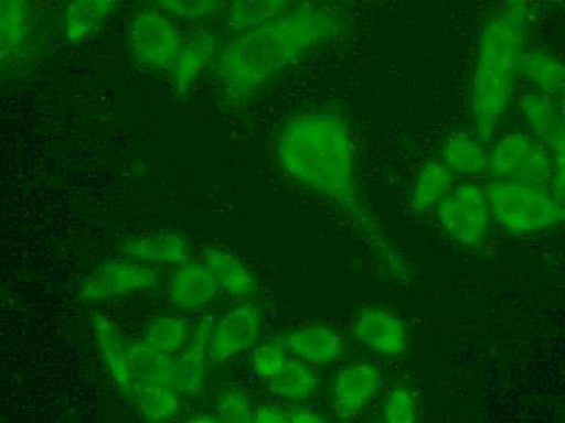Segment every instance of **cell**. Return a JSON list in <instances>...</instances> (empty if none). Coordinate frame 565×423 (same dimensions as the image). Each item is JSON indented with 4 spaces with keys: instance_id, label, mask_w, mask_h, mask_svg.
I'll use <instances>...</instances> for the list:
<instances>
[{
    "instance_id": "7c38bea8",
    "label": "cell",
    "mask_w": 565,
    "mask_h": 423,
    "mask_svg": "<svg viewBox=\"0 0 565 423\" xmlns=\"http://www.w3.org/2000/svg\"><path fill=\"white\" fill-rule=\"evenodd\" d=\"M89 329L106 375L118 394L128 401L136 382L130 339L122 327L103 312L90 316Z\"/></svg>"
},
{
    "instance_id": "836d02e7",
    "label": "cell",
    "mask_w": 565,
    "mask_h": 423,
    "mask_svg": "<svg viewBox=\"0 0 565 423\" xmlns=\"http://www.w3.org/2000/svg\"><path fill=\"white\" fill-rule=\"evenodd\" d=\"M327 422L324 412L311 405L310 402H300V404L289 405V415L287 423H322Z\"/></svg>"
},
{
    "instance_id": "4dcf8cb0",
    "label": "cell",
    "mask_w": 565,
    "mask_h": 423,
    "mask_svg": "<svg viewBox=\"0 0 565 423\" xmlns=\"http://www.w3.org/2000/svg\"><path fill=\"white\" fill-rule=\"evenodd\" d=\"M382 421L386 423H416L420 417V401L407 386L393 387L383 400Z\"/></svg>"
},
{
    "instance_id": "6da1fadb",
    "label": "cell",
    "mask_w": 565,
    "mask_h": 423,
    "mask_svg": "<svg viewBox=\"0 0 565 423\" xmlns=\"http://www.w3.org/2000/svg\"><path fill=\"white\" fill-rule=\"evenodd\" d=\"M271 151L282 176L340 212L387 281L408 284L415 279L411 259L363 196L355 134L344 115L331 109L295 113L277 129Z\"/></svg>"
},
{
    "instance_id": "f546056e",
    "label": "cell",
    "mask_w": 565,
    "mask_h": 423,
    "mask_svg": "<svg viewBox=\"0 0 565 423\" xmlns=\"http://www.w3.org/2000/svg\"><path fill=\"white\" fill-rule=\"evenodd\" d=\"M289 357V351L282 346L279 337L262 340L246 356L250 379L265 387L282 369Z\"/></svg>"
},
{
    "instance_id": "ba28073f",
    "label": "cell",
    "mask_w": 565,
    "mask_h": 423,
    "mask_svg": "<svg viewBox=\"0 0 565 423\" xmlns=\"http://www.w3.org/2000/svg\"><path fill=\"white\" fill-rule=\"evenodd\" d=\"M160 273L154 267L120 256L106 259L81 280L77 299L83 304L148 295L159 289Z\"/></svg>"
},
{
    "instance_id": "f1b7e54d",
    "label": "cell",
    "mask_w": 565,
    "mask_h": 423,
    "mask_svg": "<svg viewBox=\"0 0 565 423\" xmlns=\"http://www.w3.org/2000/svg\"><path fill=\"white\" fill-rule=\"evenodd\" d=\"M255 406L249 388L231 382L216 392L211 410L218 422L247 423L254 420Z\"/></svg>"
},
{
    "instance_id": "7a4b0ae2",
    "label": "cell",
    "mask_w": 565,
    "mask_h": 423,
    "mask_svg": "<svg viewBox=\"0 0 565 423\" xmlns=\"http://www.w3.org/2000/svg\"><path fill=\"white\" fill-rule=\"evenodd\" d=\"M348 10L328 3H295L262 26L235 34L220 47L212 77L222 102L242 108L302 59L351 32Z\"/></svg>"
},
{
    "instance_id": "9c48e42d",
    "label": "cell",
    "mask_w": 565,
    "mask_h": 423,
    "mask_svg": "<svg viewBox=\"0 0 565 423\" xmlns=\"http://www.w3.org/2000/svg\"><path fill=\"white\" fill-rule=\"evenodd\" d=\"M266 312L256 300L238 301L212 322L210 359L225 366L249 355L265 339Z\"/></svg>"
},
{
    "instance_id": "d4e9b609",
    "label": "cell",
    "mask_w": 565,
    "mask_h": 423,
    "mask_svg": "<svg viewBox=\"0 0 565 423\" xmlns=\"http://www.w3.org/2000/svg\"><path fill=\"white\" fill-rule=\"evenodd\" d=\"M318 369L295 357H289L282 369L265 386L274 400L286 405L310 402L320 391Z\"/></svg>"
},
{
    "instance_id": "277c9868",
    "label": "cell",
    "mask_w": 565,
    "mask_h": 423,
    "mask_svg": "<svg viewBox=\"0 0 565 423\" xmlns=\"http://www.w3.org/2000/svg\"><path fill=\"white\" fill-rule=\"evenodd\" d=\"M486 191L493 226L503 234L532 238L563 225L564 200L550 186L491 180Z\"/></svg>"
},
{
    "instance_id": "30bf717a",
    "label": "cell",
    "mask_w": 565,
    "mask_h": 423,
    "mask_svg": "<svg viewBox=\"0 0 565 423\" xmlns=\"http://www.w3.org/2000/svg\"><path fill=\"white\" fill-rule=\"evenodd\" d=\"M352 336L363 349L385 360H401L411 349L407 322L383 305H366L358 311Z\"/></svg>"
},
{
    "instance_id": "3957f363",
    "label": "cell",
    "mask_w": 565,
    "mask_h": 423,
    "mask_svg": "<svg viewBox=\"0 0 565 423\" xmlns=\"http://www.w3.org/2000/svg\"><path fill=\"white\" fill-rule=\"evenodd\" d=\"M536 19L533 3L504 2L492 9L479 26L468 104L473 132L487 144L497 138L516 100L519 65Z\"/></svg>"
},
{
    "instance_id": "4fadbf2b",
    "label": "cell",
    "mask_w": 565,
    "mask_h": 423,
    "mask_svg": "<svg viewBox=\"0 0 565 423\" xmlns=\"http://www.w3.org/2000/svg\"><path fill=\"white\" fill-rule=\"evenodd\" d=\"M277 337L290 357L305 361L316 369L340 365L347 355L344 336L331 325L292 326Z\"/></svg>"
},
{
    "instance_id": "d6a6232c",
    "label": "cell",
    "mask_w": 565,
    "mask_h": 423,
    "mask_svg": "<svg viewBox=\"0 0 565 423\" xmlns=\"http://www.w3.org/2000/svg\"><path fill=\"white\" fill-rule=\"evenodd\" d=\"M287 415H289V405L274 400L256 404L254 411L255 423H287Z\"/></svg>"
},
{
    "instance_id": "9a60e30c",
    "label": "cell",
    "mask_w": 565,
    "mask_h": 423,
    "mask_svg": "<svg viewBox=\"0 0 565 423\" xmlns=\"http://www.w3.org/2000/svg\"><path fill=\"white\" fill-rule=\"evenodd\" d=\"M519 113L526 130L552 151L558 164H564L565 126L563 99L548 97L536 90L518 93Z\"/></svg>"
},
{
    "instance_id": "52a82bcc",
    "label": "cell",
    "mask_w": 565,
    "mask_h": 423,
    "mask_svg": "<svg viewBox=\"0 0 565 423\" xmlns=\"http://www.w3.org/2000/svg\"><path fill=\"white\" fill-rule=\"evenodd\" d=\"M126 40L135 67L150 74H170L185 42L179 23L156 7L132 14Z\"/></svg>"
},
{
    "instance_id": "5b68a950",
    "label": "cell",
    "mask_w": 565,
    "mask_h": 423,
    "mask_svg": "<svg viewBox=\"0 0 565 423\" xmlns=\"http://www.w3.org/2000/svg\"><path fill=\"white\" fill-rule=\"evenodd\" d=\"M489 149L488 175L491 180L546 185L564 200V164L527 130L497 134Z\"/></svg>"
},
{
    "instance_id": "5bb4252c",
    "label": "cell",
    "mask_w": 565,
    "mask_h": 423,
    "mask_svg": "<svg viewBox=\"0 0 565 423\" xmlns=\"http://www.w3.org/2000/svg\"><path fill=\"white\" fill-rule=\"evenodd\" d=\"M119 253L154 269L168 267L173 270L189 263L193 246L179 230L154 229L125 236L119 243Z\"/></svg>"
},
{
    "instance_id": "8fae6325",
    "label": "cell",
    "mask_w": 565,
    "mask_h": 423,
    "mask_svg": "<svg viewBox=\"0 0 565 423\" xmlns=\"http://www.w3.org/2000/svg\"><path fill=\"white\" fill-rule=\"evenodd\" d=\"M385 386L381 367L371 361H355L342 367L331 382L330 404L340 420H356L366 414Z\"/></svg>"
},
{
    "instance_id": "d6986e66",
    "label": "cell",
    "mask_w": 565,
    "mask_h": 423,
    "mask_svg": "<svg viewBox=\"0 0 565 423\" xmlns=\"http://www.w3.org/2000/svg\"><path fill=\"white\" fill-rule=\"evenodd\" d=\"M200 260L214 274L221 295L238 301L255 300L260 292L259 276L235 251L224 246H210L201 251Z\"/></svg>"
},
{
    "instance_id": "4316f807",
    "label": "cell",
    "mask_w": 565,
    "mask_h": 423,
    "mask_svg": "<svg viewBox=\"0 0 565 423\" xmlns=\"http://www.w3.org/2000/svg\"><path fill=\"white\" fill-rule=\"evenodd\" d=\"M191 322L180 312L159 315L148 322L138 339L160 355L179 356L189 340Z\"/></svg>"
},
{
    "instance_id": "cb8c5ba5",
    "label": "cell",
    "mask_w": 565,
    "mask_h": 423,
    "mask_svg": "<svg viewBox=\"0 0 565 423\" xmlns=\"http://www.w3.org/2000/svg\"><path fill=\"white\" fill-rule=\"evenodd\" d=\"M456 185V176L440 159L427 160L417 170L408 193V209L416 215L434 214Z\"/></svg>"
},
{
    "instance_id": "603a6c76",
    "label": "cell",
    "mask_w": 565,
    "mask_h": 423,
    "mask_svg": "<svg viewBox=\"0 0 565 423\" xmlns=\"http://www.w3.org/2000/svg\"><path fill=\"white\" fill-rule=\"evenodd\" d=\"M519 78L527 84V89L557 99L564 97V63L553 50L526 47L519 65Z\"/></svg>"
},
{
    "instance_id": "ffe728a7",
    "label": "cell",
    "mask_w": 565,
    "mask_h": 423,
    "mask_svg": "<svg viewBox=\"0 0 565 423\" xmlns=\"http://www.w3.org/2000/svg\"><path fill=\"white\" fill-rule=\"evenodd\" d=\"M220 47L211 32H196L185 39L170 70V87L177 97H186L199 87L206 69L212 68Z\"/></svg>"
},
{
    "instance_id": "e0dca14e",
    "label": "cell",
    "mask_w": 565,
    "mask_h": 423,
    "mask_svg": "<svg viewBox=\"0 0 565 423\" xmlns=\"http://www.w3.org/2000/svg\"><path fill=\"white\" fill-rule=\"evenodd\" d=\"M38 33V14L32 3L2 0L0 3V58L2 67H20L32 54Z\"/></svg>"
},
{
    "instance_id": "7402d4cb",
    "label": "cell",
    "mask_w": 565,
    "mask_h": 423,
    "mask_svg": "<svg viewBox=\"0 0 565 423\" xmlns=\"http://www.w3.org/2000/svg\"><path fill=\"white\" fill-rule=\"evenodd\" d=\"M489 149L486 141L477 133L459 130L446 140L441 148L443 164L451 171L454 176L462 180H477L488 173Z\"/></svg>"
},
{
    "instance_id": "484cf974",
    "label": "cell",
    "mask_w": 565,
    "mask_h": 423,
    "mask_svg": "<svg viewBox=\"0 0 565 423\" xmlns=\"http://www.w3.org/2000/svg\"><path fill=\"white\" fill-rule=\"evenodd\" d=\"M128 402L146 422H173L185 415L186 398L169 387L136 384Z\"/></svg>"
},
{
    "instance_id": "e575fe53",
    "label": "cell",
    "mask_w": 565,
    "mask_h": 423,
    "mask_svg": "<svg viewBox=\"0 0 565 423\" xmlns=\"http://www.w3.org/2000/svg\"><path fill=\"white\" fill-rule=\"evenodd\" d=\"M184 416H186V421L189 422H218L212 410H195L186 412Z\"/></svg>"
},
{
    "instance_id": "8992f818",
    "label": "cell",
    "mask_w": 565,
    "mask_h": 423,
    "mask_svg": "<svg viewBox=\"0 0 565 423\" xmlns=\"http://www.w3.org/2000/svg\"><path fill=\"white\" fill-rule=\"evenodd\" d=\"M438 228L454 246L478 250L488 243L493 228L486 186L462 180L434 210Z\"/></svg>"
},
{
    "instance_id": "83f0119b",
    "label": "cell",
    "mask_w": 565,
    "mask_h": 423,
    "mask_svg": "<svg viewBox=\"0 0 565 423\" xmlns=\"http://www.w3.org/2000/svg\"><path fill=\"white\" fill-rule=\"evenodd\" d=\"M295 2L286 0H246V2L226 3L224 10L225 28L239 34L262 26L287 12Z\"/></svg>"
},
{
    "instance_id": "1f68e13d",
    "label": "cell",
    "mask_w": 565,
    "mask_h": 423,
    "mask_svg": "<svg viewBox=\"0 0 565 423\" xmlns=\"http://www.w3.org/2000/svg\"><path fill=\"white\" fill-rule=\"evenodd\" d=\"M154 7L175 22H199L224 13L226 3L215 0H161Z\"/></svg>"
},
{
    "instance_id": "44dd1931",
    "label": "cell",
    "mask_w": 565,
    "mask_h": 423,
    "mask_svg": "<svg viewBox=\"0 0 565 423\" xmlns=\"http://www.w3.org/2000/svg\"><path fill=\"white\" fill-rule=\"evenodd\" d=\"M114 0H74L65 7L62 18L64 43L81 47L97 39L118 12Z\"/></svg>"
},
{
    "instance_id": "ac0fdd59",
    "label": "cell",
    "mask_w": 565,
    "mask_h": 423,
    "mask_svg": "<svg viewBox=\"0 0 565 423\" xmlns=\"http://www.w3.org/2000/svg\"><path fill=\"white\" fill-rule=\"evenodd\" d=\"M214 316L201 315L191 322L189 340L177 356L179 391L186 400L203 395L210 382V341Z\"/></svg>"
},
{
    "instance_id": "2e32d148",
    "label": "cell",
    "mask_w": 565,
    "mask_h": 423,
    "mask_svg": "<svg viewBox=\"0 0 565 423\" xmlns=\"http://www.w3.org/2000/svg\"><path fill=\"white\" fill-rule=\"evenodd\" d=\"M220 295L214 274L200 259L171 270L166 285V299L180 314H200Z\"/></svg>"
}]
</instances>
